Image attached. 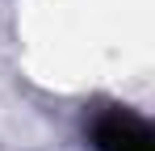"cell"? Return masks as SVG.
Returning <instances> with one entry per match:
<instances>
[{"label":"cell","mask_w":155,"mask_h":151,"mask_svg":"<svg viewBox=\"0 0 155 151\" xmlns=\"http://www.w3.org/2000/svg\"><path fill=\"white\" fill-rule=\"evenodd\" d=\"M92 143L97 151H155V134L143 118L113 109L92 126Z\"/></svg>","instance_id":"obj_1"}]
</instances>
